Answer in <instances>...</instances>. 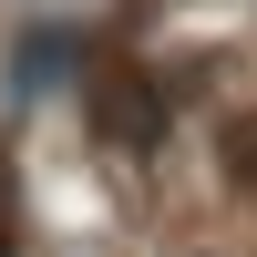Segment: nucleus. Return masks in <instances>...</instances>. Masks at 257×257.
<instances>
[{"instance_id": "obj_1", "label": "nucleus", "mask_w": 257, "mask_h": 257, "mask_svg": "<svg viewBox=\"0 0 257 257\" xmlns=\"http://www.w3.org/2000/svg\"><path fill=\"white\" fill-rule=\"evenodd\" d=\"M226 165H237V185L257 196V123H237V134H226Z\"/></svg>"}]
</instances>
